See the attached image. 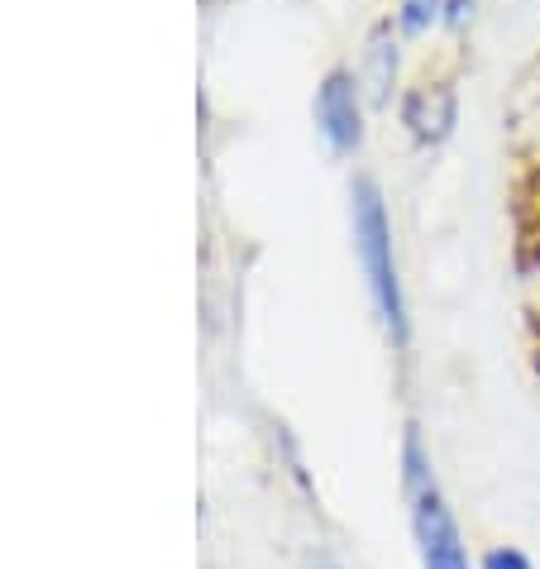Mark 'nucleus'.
<instances>
[{"label":"nucleus","instance_id":"obj_3","mask_svg":"<svg viewBox=\"0 0 540 569\" xmlns=\"http://www.w3.org/2000/svg\"><path fill=\"white\" fill-rule=\"evenodd\" d=\"M316 120H321V130L336 149L359 144V91L349 82V72L326 77V87L316 91Z\"/></svg>","mask_w":540,"mask_h":569},{"label":"nucleus","instance_id":"obj_4","mask_svg":"<svg viewBox=\"0 0 540 569\" xmlns=\"http://www.w3.org/2000/svg\"><path fill=\"white\" fill-rule=\"evenodd\" d=\"M479 569H536V560L521 546H492L479 556Z\"/></svg>","mask_w":540,"mask_h":569},{"label":"nucleus","instance_id":"obj_1","mask_svg":"<svg viewBox=\"0 0 540 569\" xmlns=\"http://www.w3.org/2000/svg\"><path fill=\"white\" fill-rule=\"evenodd\" d=\"M402 498L411 521V546H417V569H479L417 426H407L402 436Z\"/></svg>","mask_w":540,"mask_h":569},{"label":"nucleus","instance_id":"obj_2","mask_svg":"<svg viewBox=\"0 0 540 569\" xmlns=\"http://www.w3.org/2000/svg\"><path fill=\"white\" fill-rule=\"evenodd\" d=\"M354 254H359L363 278H369V297L378 316H383L392 345H407V297H402V278H397L392 220L373 182L354 187Z\"/></svg>","mask_w":540,"mask_h":569}]
</instances>
